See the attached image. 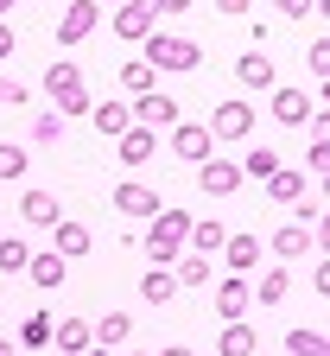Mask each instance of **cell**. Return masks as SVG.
<instances>
[{"mask_svg": "<svg viewBox=\"0 0 330 356\" xmlns=\"http://www.w3.org/2000/svg\"><path fill=\"white\" fill-rule=\"evenodd\" d=\"M140 64H147L153 76H178V70L204 64V44L184 38V32H153V38H140Z\"/></svg>", "mask_w": 330, "mask_h": 356, "instance_id": "1", "label": "cell"}, {"mask_svg": "<svg viewBox=\"0 0 330 356\" xmlns=\"http://www.w3.org/2000/svg\"><path fill=\"white\" fill-rule=\"evenodd\" d=\"M184 236H191V216H184V210H172V204H159V216L147 222L140 248L153 254V267H172V261L184 254Z\"/></svg>", "mask_w": 330, "mask_h": 356, "instance_id": "2", "label": "cell"}, {"mask_svg": "<svg viewBox=\"0 0 330 356\" xmlns=\"http://www.w3.org/2000/svg\"><path fill=\"white\" fill-rule=\"evenodd\" d=\"M44 96H51V108L70 121V115H89V102H96V96H89V83H83V70L70 64V58H58L51 70H44Z\"/></svg>", "mask_w": 330, "mask_h": 356, "instance_id": "3", "label": "cell"}, {"mask_svg": "<svg viewBox=\"0 0 330 356\" xmlns=\"http://www.w3.org/2000/svg\"><path fill=\"white\" fill-rule=\"evenodd\" d=\"M254 134V108L248 102H216L210 108V140H248Z\"/></svg>", "mask_w": 330, "mask_h": 356, "instance_id": "4", "label": "cell"}, {"mask_svg": "<svg viewBox=\"0 0 330 356\" xmlns=\"http://www.w3.org/2000/svg\"><path fill=\"white\" fill-rule=\"evenodd\" d=\"M96 26H102V7H96V0H70V7H64V19H58L51 32H58V44H83Z\"/></svg>", "mask_w": 330, "mask_h": 356, "instance_id": "5", "label": "cell"}, {"mask_svg": "<svg viewBox=\"0 0 330 356\" xmlns=\"http://www.w3.org/2000/svg\"><path fill=\"white\" fill-rule=\"evenodd\" d=\"M127 115H133V127H153V134H159V127H178V102L165 96V89H147V96H133V108H127Z\"/></svg>", "mask_w": 330, "mask_h": 356, "instance_id": "6", "label": "cell"}, {"mask_svg": "<svg viewBox=\"0 0 330 356\" xmlns=\"http://www.w3.org/2000/svg\"><path fill=\"white\" fill-rule=\"evenodd\" d=\"M115 32H121L127 44L153 38V32H159V13H153V0H127V7H115Z\"/></svg>", "mask_w": 330, "mask_h": 356, "instance_id": "7", "label": "cell"}, {"mask_svg": "<svg viewBox=\"0 0 330 356\" xmlns=\"http://www.w3.org/2000/svg\"><path fill=\"white\" fill-rule=\"evenodd\" d=\"M115 210H121V216H140V222H153V216H159V191L140 185V178H121V185H115Z\"/></svg>", "mask_w": 330, "mask_h": 356, "instance_id": "8", "label": "cell"}, {"mask_svg": "<svg viewBox=\"0 0 330 356\" xmlns=\"http://www.w3.org/2000/svg\"><path fill=\"white\" fill-rule=\"evenodd\" d=\"M197 185L210 197H229V191H242V165H235V159H204L197 165Z\"/></svg>", "mask_w": 330, "mask_h": 356, "instance_id": "9", "label": "cell"}, {"mask_svg": "<svg viewBox=\"0 0 330 356\" xmlns=\"http://www.w3.org/2000/svg\"><path fill=\"white\" fill-rule=\"evenodd\" d=\"M248 280L235 274V280H216V312H222V325H235V318H248Z\"/></svg>", "mask_w": 330, "mask_h": 356, "instance_id": "10", "label": "cell"}, {"mask_svg": "<svg viewBox=\"0 0 330 356\" xmlns=\"http://www.w3.org/2000/svg\"><path fill=\"white\" fill-rule=\"evenodd\" d=\"M19 216L32 222V229H58V222H64V210H58L51 191H26V197H19Z\"/></svg>", "mask_w": 330, "mask_h": 356, "instance_id": "11", "label": "cell"}, {"mask_svg": "<svg viewBox=\"0 0 330 356\" xmlns=\"http://www.w3.org/2000/svg\"><path fill=\"white\" fill-rule=\"evenodd\" d=\"M222 242H229V222H216V216H210V222H191V236H184V254H204V261H210V254H222Z\"/></svg>", "mask_w": 330, "mask_h": 356, "instance_id": "12", "label": "cell"}, {"mask_svg": "<svg viewBox=\"0 0 330 356\" xmlns=\"http://www.w3.org/2000/svg\"><path fill=\"white\" fill-rule=\"evenodd\" d=\"M89 337H96V350H121L133 337V318H127V312H102V318L89 325Z\"/></svg>", "mask_w": 330, "mask_h": 356, "instance_id": "13", "label": "cell"}, {"mask_svg": "<svg viewBox=\"0 0 330 356\" xmlns=\"http://www.w3.org/2000/svg\"><path fill=\"white\" fill-rule=\"evenodd\" d=\"M172 153L204 165V159H210V127H191V121H178V127H172Z\"/></svg>", "mask_w": 330, "mask_h": 356, "instance_id": "14", "label": "cell"}, {"mask_svg": "<svg viewBox=\"0 0 330 356\" xmlns=\"http://www.w3.org/2000/svg\"><path fill=\"white\" fill-rule=\"evenodd\" d=\"M51 343H58L64 356H83V350H96V337H89V325H83V318H51Z\"/></svg>", "mask_w": 330, "mask_h": 356, "instance_id": "15", "label": "cell"}, {"mask_svg": "<svg viewBox=\"0 0 330 356\" xmlns=\"http://www.w3.org/2000/svg\"><path fill=\"white\" fill-rule=\"evenodd\" d=\"M273 121L305 127V121H311V96H305V89H273Z\"/></svg>", "mask_w": 330, "mask_h": 356, "instance_id": "16", "label": "cell"}, {"mask_svg": "<svg viewBox=\"0 0 330 356\" xmlns=\"http://www.w3.org/2000/svg\"><path fill=\"white\" fill-rule=\"evenodd\" d=\"M222 261L248 280V274H254V261H261V236H248V229H242V236H229V242H222Z\"/></svg>", "mask_w": 330, "mask_h": 356, "instance_id": "17", "label": "cell"}, {"mask_svg": "<svg viewBox=\"0 0 330 356\" xmlns=\"http://www.w3.org/2000/svg\"><path fill=\"white\" fill-rule=\"evenodd\" d=\"M311 242H317V229H305V222H286V229H273V254H279V261L311 254Z\"/></svg>", "mask_w": 330, "mask_h": 356, "instance_id": "18", "label": "cell"}, {"mask_svg": "<svg viewBox=\"0 0 330 356\" xmlns=\"http://www.w3.org/2000/svg\"><path fill=\"white\" fill-rule=\"evenodd\" d=\"M51 236H58V248H51L58 261H76V254H89V248H96V236H89V229H83V222H70V216L58 222V229H51Z\"/></svg>", "mask_w": 330, "mask_h": 356, "instance_id": "19", "label": "cell"}, {"mask_svg": "<svg viewBox=\"0 0 330 356\" xmlns=\"http://www.w3.org/2000/svg\"><path fill=\"white\" fill-rule=\"evenodd\" d=\"M235 83H242V89H273V58H267V51L235 58Z\"/></svg>", "mask_w": 330, "mask_h": 356, "instance_id": "20", "label": "cell"}, {"mask_svg": "<svg viewBox=\"0 0 330 356\" xmlns=\"http://www.w3.org/2000/svg\"><path fill=\"white\" fill-rule=\"evenodd\" d=\"M153 153H159V134L153 127H127L121 134V165H147Z\"/></svg>", "mask_w": 330, "mask_h": 356, "instance_id": "21", "label": "cell"}, {"mask_svg": "<svg viewBox=\"0 0 330 356\" xmlns=\"http://www.w3.org/2000/svg\"><path fill=\"white\" fill-rule=\"evenodd\" d=\"M89 121H96L108 140H121V134L133 127V115H127V102H89Z\"/></svg>", "mask_w": 330, "mask_h": 356, "instance_id": "22", "label": "cell"}, {"mask_svg": "<svg viewBox=\"0 0 330 356\" xmlns=\"http://www.w3.org/2000/svg\"><path fill=\"white\" fill-rule=\"evenodd\" d=\"M286 286H292V274H286V267H267L261 280H248V299H261V305H279V299H286Z\"/></svg>", "mask_w": 330, "mask_h": 356, "instance_id": "23", "label": "cell"}, {"mask_svg": "<svg viewBox=\"0 0 330 356\" xmlns=\"http://www.w3.org/2000/svg\"><path fill=\"white\" fill-rule=\"evenodd\" d=\"M140 299H147V305H172V299H178L172 267H147V280H140Z\"/></svg>", "mask_w": 330, "mask_h": 356, "instance_id": "24", "label": "cell"}, {"mask_svg": "<svg viewBox=\"0 0 330 356\" xmlns=\"http://www.w3.org/2000/svg\"><path fill=\"white\" fill-rule=\"evenodd\" d=\"M26 280H32V286H44V293H51V286H64V261H58L51 248H44V254H32V261H26Z\"/></svg>", "mask_w": 330, "mask_h": 356, "instance_id": "25", "label": "cell"}, {"mask_svg": "<svg viewBox=\"0 0 330 356\" xmlns=\"http://www.w3.org/2000/svg\"><path fill=\"white\" fill-rule=\"evenodd\" d=\"M267 197H273V204H299V197H305V172L279 165V172L267 178Z\"/></svg>", "mask_w": 330, "mask_h": 356, "instance_id": "26", "label": "cell"}, {"mask_svg": "<svg viewBox=\"0 0 330 356\" xmlns=\"http://www.w3.org/2000/svg\"><path fill=\"white\" fill-rule=\"evenodd\" d=\"M19 350H51V312H26V325L13 337Z\"/></svg>", "mask_w": 330, "mask_h": 356, "instance_id": "27", "label": "cell"}, {"mask_svg": "<svg viewBox=\"0 0 330 356\" xmlns=\"http://www.w3.org/2000/svg\"><path fill=\"white\" fill-rule=\"evenodd\" d=\"M286 350H292V356H330V343H324L317 325H292V331H286Z\"/></svg>", "mask_w": 330, "mask_h": 356, "instance_id": "28", "label": "cell"}, {"mask_svg": "<svg viewBox=\"0 0 330 356\" xmlns=\"http://www.w3.org/2000/svg\"><path fill=\"white\" fill-rule=\"evenodd\" d=\"M216 343H222V356H254V343H261V337H254V325L235 318V325H222V337H216Z\"/></svg>", "mask_w": 330, "mask_h": 356, "instance_id": "29", "label": "cell"}, {"mask_svg": "<svg viewBox=\"0 0 330 356\" xmlns=\"http://www.w3.org/2000/svg\"><path fill=\"white\" fill-rule=\"evenodd\" d=\"M172 280H178V286H210V261H204V254H178V261H172Z\"/></svg>", "mask_w": 330, "mask_h": 356, "instance_id": "30", "label": "cell"}, {"mask_svg": "<svg viewBox=\"0 0 330 356\" xmlns=\"http://www.w3.org/2000/svg\"><path fill=\"white\" fill-rule=\"evenodd\" d=\"M26 261H32L26 236H0V274H26Z\"/></svg>", "mask_w": 330, "mask_h": 356, "instance_id": "31", "label": "cell"}, {"mask_svg": "<svg viewBox=\"0 0 330 356\" xmlns=\"http://www.w3.org/2000/svg\"><path fill=\"white\" fill-rule=\"evenodd\" d=\"M273 172H279V153H273V147H248V159H242V178H261V185H267Z\"/></svg>", "mask_w": 330, "mask_h": 356, "instance_id": "32", "label": "cell"}, {"mask_svg": "<svg viewBox=\"0 0 330 356\" xmlns=\"http://www.w3.org/2000/svg\"><path fill=\"white\" fill-rule=\"evenodd\" d=\"M58 140H64V115H58V108H44V115L32 121V147H58Z\"/></svg>", "mask_w": 330, "mask_h": 356, "instance_id": "33", "label": "cell"}, {"mask_svg": "<svg viewBox=\"0 0 330 356\" xmlns=\"http://www.w3.org/2000/svg\"><path fill=\"white\" fill-rule=\"evenodd\" d=\"M121 89H127V96H147V89H159V76L133 58V64H121Z\"/></svg>", "mask_w": 330, "mask_h": 356, "instance_id": "34", "label": "cell"}, {"mask_svg": "<svg viewBox=\"0 0 330 356\" xmlns=\"http://www.w3.org/2000/svg\"><path fill=\"white\" fill-rule=\"evenodd\" d=\"M26 147H13V140H0V178H26Z\"/></svg>", "mask_w": 330, "mask_h": 356, "instance_id": "35", "label": "cell"}, {"mask_svg": "<svg viewBox=\"0 0 330 356\" xmlns=\"http://www.w3.org/2000/svg\"><path fill=\"white\" fill-rule=\"evenodd\" d=\"M324 76H330V44H324V38H311V83L324 89Z\"/></svg>", "mask_w": 330, "mask_h": 356, "instance_id": "36", "label": "cell"}, {"mask_svg": "<svg viewBox=\"0 0 330 356\" xmlns=\"http://www.w3.org/2000/svg\"><path fill=\"white\" fill-rule=\"evenodd\" d=\"M311 172H317V178L330 172V140H324V134H311V165H305V178H311Z\"/></svg>", "mask_w": 330, "mask_h": 356, "instance_id": "37", "label": "cell"}, {"mask_svg": "<svg viewBox=\"0 0 330 356\" xmlns=\"http://www.w3.org/2000/svg\"><path fill=\"white\" fill-rule=\"evenodd\" d=\"M26 102V83H13V76H0V108H19Z\"/></svg>", "mask_w": 330, "mask_h": 356, "instance_id": "38", "label": "cell"}, {"mask_svg": "<svg viewBox=\"0 0 330 356\" xmlns=\"http://www.w3.org/2000/svg\"><path fill=\"white\" fill-rule=\"evenodd\" d=\"M273 7L286 13V19H311V13H317V0H273Z\"/></svg>", "mask_w": 330, "mask_h": 356, "instance_id": "39", "label": "cell"}, {"mask_svg": "<svg viewBox=\"0 0 330 356\" xmlns=\"http://www.w3.org/2000/svg\"><path fill=\"white\" fill-rule=\"evenodd\" d=\"M292 222H305V229H324V210H317L311 197H299V216H292Z\"/></svg>", "mask_w": 330, "mask_h": 356, "instance_id": "40", "label": "cell"}, {"mask_svg": "<svg viewBox=\"0 0 330 356\" xmlns=\"http://www.w3.org/2000/svg\"><path fill=\"white\" fill-rule=\"evenodd\" d=\"M311 293H317V299L330 293V261H317V267H311Z\"/></svg>", "mask_w": 330, "mask_h": 356, "instance_id": "41", "label": "cell"}, {"mask_svg": "<svg viewBox=\"0 0 330 356\" xmlns=\"http://www.w3.org/2000/svg\"><path fill=\"white\" fill-rule=\"evenodd\" d=\"M248 7H254V0H216V13H229V19H242Z\"/></svg>", "mask_w": 330, "mask_h": 356, "instance_id": "42", "label": "cell"}, {"mask_svg": "<svg viewBox=\"0 0 330 356\" xmlns=\"http://www.w3.org/2000/svg\"><path fill=\"white\" fill-rule=\"evenodd\" d=\"M13 44H19V38H13V26H0V58H13Z\"/></svg>", "mask_w": 330, "mask_h": 356, "instance_id": "43", "label": "cell"}, {"mask_svg": "<svg viewBox=\"0 0 330 356\" xmlns=\"http://www.w3.org/2000/svg\"><path fill=\"white\" fill-rule=\"evenodd\" d=\"M191 0H153V13H184Z\"/></svg>", "mask_w": 330, "mask_h": 356, "instance_id": "44", "label": "cell"}, {"mask_svg": "<svg viewBox=\"0 0 330 356\" xmlns=\"http://www.w3.org/2000/svg\"><path fill=\"white\" fill-rule=\"evenodd\" d=\"M159 356H197V350H191V343H165Z\"/></svg>", "mask_w": 330, "mask_h": 356, "instance_id": "45", "label": "cell"}, {"mask_svg": "<svg viewBox=\"0 0 330 356\" xmlns=\"http://www.w3.org/2000/svg\"><path fill=\"white\" fill-rule=\"evenodd\" d=\"M0 356H19V343H13V337H0Z\"/></svg>", "mask_w": 330, "mask_h": 356, "instance_id": "46", "label": "cell"}, {"mask_svg": "<svg viewBox=\"0 0 330 356\" xmlns=\"http://www.w3.org/2000/svg\"><path fill=\"white\" fill-rule=\"evenodd\" d=\"M13 7H19V0H0V19H7V13H13Z\"/></svg>", "mask_w": 330, "mask_h": 356, "instance_id": "47", "label": "cell"}, {"mask_svg": "<svg viewBox=\"0 0 330 356\" xmlns=\"http://www.w3.org/2000/svg\"><path fill=\"white\" fill-rule=\"evenodd\" d=\"M96 7H127V0H96Z\"/></svg>", "mask_w": 330, "mask_h": 356, "instance_id": "48", "label": "cell"}, {"mask_svg": "<svg viewBox=\"0 0 330 356\" xmlns=\"http://www.w3.org/2000/svg\"><path fill=\"white\" fill-rule=\"evenodd\" d=\"M83 356H115V350H83Z\"/></svg>", "mask_w": 330, "mask_h": 356, "instance_id": "49", "label": "cell"}, {"mask_svg": "<svg viewBox=\"0 0 330 356\" xmlns=\"http://www.w3.org/2000/svg\"><path fill=\"white\" fill-rule=\"evenodd\" d=\"M127 356H147V350H127Z\"/></svg>", "mask_w": 330, "mask_h": 356, "instance_id": "50", "label": "cell"}]
</instances>
